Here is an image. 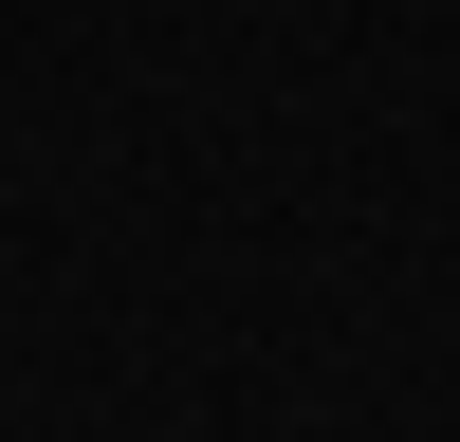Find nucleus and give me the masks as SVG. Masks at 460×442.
I'll return each mask as SVG.
<instances>
[]
</instances>
